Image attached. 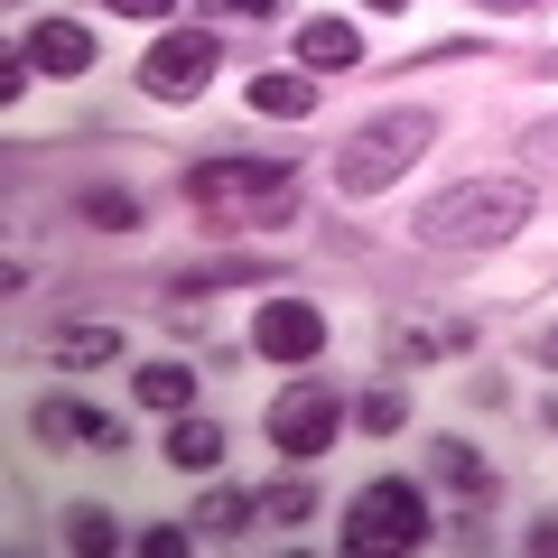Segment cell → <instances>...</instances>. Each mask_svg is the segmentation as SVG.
<instances>
[{"instance_id":"cell-1","label":"cell","mask_w":558,"mask_h":558,"mask_svg":"<svg viewBox=\"0 0 558 558\" xmlns=\"http://www.w3.org/2000/svg\"><path fill=\"white\" fill-rule=\"evenodd\" d=\"M531 205H539L531 178H465L410 215V242H428V252H494V242H512L531 223Z\"/></svg>"},{"instance_id":"cell-2","label":"cell","mask_w":558,"mask_h":558,"mask_svg":"<svg viewBox=\"0 0 558 558\" xmlns=\"http://www.w3.org/2000/svg\"><path fill=\"white\" fill-rule=\"evenodd\" d=\"M428 140H438V112H418V102L363 121V131L336 149V196H381V186H400L418 159H428Z\"/></svg>"},{"instance_id":"cell-3","label":"cell","mask_w":558,"mask_h":558,"mask_svg":"<svg viewBox=\"0 0 558 558\" xmlns=\"http://www.w3.org/2000/svg\"><path fill=\"white\" fill-rule=\"evenodd\" d=\"M428 531H438V521H428V494H418L410 475H373L354 502H344V521H336V539H344L354 558H373V549H418Z\"/></svg>"},{"instance_id":"cell-4","label":"cell","mask_w":558,"mask_h":558,"mask_svg":"<svg viewBox=\"0 0 558 558\" xmlns=\"http://www.w3.org/2000/svg\"><path fill=\"white\" fill-rule=\"evenodd\" d=\"M344 418H354V410H344V391H336V381L299 373L289 391L270 400V447L307 465V457H326V447H336V428H344Z\"/></svg>"},{"instance_id":"cell-5","label":"cell","mask_w":558,"mask_h":558,"mask_svg":"<svg viewBox=\"0 0 558 558\" xmlns=\"http://www.w3.org/2000/svg\"><path fill=\"white\" fill-rule=\"evenodd\" d=\"M289 186V149H233V159H196L186 168V205L205 215H233V205H260Z\"/></svg>"},{"instance_id":"cell-6","label":"cell","mask_w":558,"mask_h":558,"mask_svg":"<svg viewBox=\"0 0 558 558\" xmlns=\"http://www.w3.org/2000/svg\"><path fill=\"white\" fill-rule=\"evenodd\" d=\"M215 75H223L215 28H168V38L140 57V94H149V102H196Z\"/></svg>"},{"instance_id":"cell-7","label":"cell","mask_w":558,"mask_h":558,"mask_svg":"<svg viewBox=\"0 0 558 558\" xmlns=\"http://www.w3.org/2000/svg\"><path fill=\"white\" fill-rule=\"evenodd\" d=\"M252 344L270 363H317L326 354V307L317 299H260L252 307Z\"/></svg>"},{"instance_id":"cell-8","label":"cell","mask_w":558,"mask_h":558,"mask_svg":"<svg viewBox=\"0 0 558 558\" xmlns=\"http://www.w3.org/2000/svg\"><path fill=\"white\" fill-rule=\"evenodd\" d=\"M28 438L38 447H65V438H84L94 447V457H121V418H102V410H84V400H38V410H28Z\"/></svg>"},{"instance_id":"cell-9","label":"cell","mask_w":558,"mask_h":558,"mask_svg":"<svg viewBox=\"0 0 558 558\" xmlns=\"http://www.w3.org/2000/svg\"><path fill=\"white\" fill-rule=\"evenodd\" d=\"M20 57L38 65L47 84H75V75H94V28H84V20H38L20 38Z\"/></svg>"},{"instance_id":"cell-10","label":"cell","mask_w":558,"mask_h":558,"mask_svg":"<svg viewBox=\"0 0 558 558\" xmlns=\"http://www.w3.org/2000/svg\"><path fill=\"white\" fill-rule=\"evenodd\" d=\"M242 102H252L260 121H307L326 102V75H307V65H270V75L242 84Z\"/></svg>"},{"instance_id":"cell-11","label":"cell","mask_w":558,"mask_h":558,"mask_svg":"<svg viewBox=\"0 0 558 558\" xmlns=\"http://www.w3.org/2000/svg\"><path fill=\"white\" fill-rule=\"evenodd\" d=\"M168 465H178V475H215L223 465V428L205 410H178L168 418Z\"/></svg>"},{"instance_id":"cell-12","label":"cell","mask_w":558,"mask_h":558,"mask_svg":"<svg viewBox=\"0 0 558 558\" xmlns=\"http://www.w3.org/2000/svg\"><path fill=\"white\" fill-rule=\"evenodd\" d=\"M428 475H438V484H457V494L475 502V512L494 502V465H484L465 438H428Z\"/></svg>"},{"instance_id":"cell-13","label":"cell","mask_w":558,"mask_h":558,"mask_svg":"<svg viewBox=\"0 0 558 558\" xmlns=\"http://www.w3.org/2000/svg\"><path fill=\"white\" fill-rule=\"evenodd\" d=\"M299 65L307 75H344V65H363V38L344 20H307L299 28Z\"/></svg>"},{"instance_id":"cell-14","label":"cell","mask_w":558,"mask_h":558,"mask_svg":"<svg viewBox=\"0 0 558 558\" xmlns=\"http://www.w3.org/2000/svg\"><path fill=\"white\" fill-rule=\"evenodd\" d=\"M260 279H270V260L233 252V260H196V270H178V279H168V299H205V289H260Z\"/></svg>"},{"instance_id":"cell-15","label":"cell","mask_w":558,"mask_h":558,"mask_svg":"<svg viewBox=\"0 0 558 558\" xmlns=\"http://www.w3.org/2000/svg\"><path fill=\"white\" fill-rule=\"evenodd\" d=\"M131 391L149 400V410H168V418H178V410H196V373H186V363H140V373H131Z\"/></svg>"},{"instance_id":"cell-16","label":"cell","mask_w":558,"mask_h":558,"mask_svg":"<svg viewBox=\"0 0 558 558\" xmlns=\"http://www.w3.org/2000/svg\"><path fill=\"white\" fill-rule=\"evenodd\" d=\"M121 354V326H65L57 344H47V363H65V373H75V363H112Z\"/></svg>"},{"instance_id":"cell-17","label":"cell","mask_w":558,"mask_h":558,"mask_svg":"<svg viewBox=\"0 0 558 558\" xmlns=\"http://www.w3.org/2000/svg\"><path fill=\"white\" fill-rule=\"evenodd\" d=\"M205 539H242V531H252V521H260V502L252 494H233V484H223V494H205Z\"/></svg>"},{"instance_id":"cell-18","label":"cell","mask_w":558,"mask_h":558,"mask_svg":"<svg viewBox=\"0 0 558 558\" xmlns=\"http://www.w3.org/2000/svg\"><path fill=\"white\" fill-rule=\"evenodd\" d=\"M65 549H121V521L102 502H65Z\"/></svg>"},{"instance_id":"cell-19","label":"cell","mask_w":558,"mask_h":558,"mask_svg":"<svg viewBox=\"0 0 558 558\" xmlns=\"http://www.w3.org/2000/svg\"><path fill=\"white\" fill-rule=\"evenodd\" d=\"M84 223H94V233H140V196L131 186H94V196H84Z\"/></svg>"},{"instance_id":"cell-20","label":"cell","mask_w":558,"mask_h":558,"mask_svg":"<svg viewBox=\"0 0 558 558\" xmlns=\"http://www.w3.org/2000/svg\"><path fill=\"white\" fill-rule=\"evenodd\" d=\"M354 428H363V438H400V428H410V400H400V391H363L354 400Z\"/></svg>"},{"instance_id":"cell-21","label":"cell","mask_w":558,"mask_h":558,"mask_svg":"<svg viewBox=\"0 0 558 558\" xmlns=\"http://www.w3.org/2000/svg\"><path fill=\"white\" fill-rule=\"evenodd\" d=\"M252 502H260V521H279V531H289V521H307V512H317V494H307L299 475H289V484H270V494H252Z\"/></svg>"},{"instance_id":"cell-22","label":"cell","mask_w":558,"mask_h":558,"mask_svg":"<svg viewBox=\"0 0 558 558\" xmlns=\"http://www.w3.org/2000/svg\"><path fill=\"white\" fill-rule=\"evenodd\" d=\"M381 354H391V363H428V354H438V336H418V326H391V344H381Z\"/></svg>"},{"instance_id":"cell-23","label":"cell","mask_w":558,"mask_h":558,"mask_svg":"<svg viewBox=\"0 0 558 558\" xmlns=\"http://www.w3.org/2000/svg\"><path fill=\"white\" fill-rule=\"evenodd\" d=\"M102 10H112V20H168L178 0H102Z\"/></svg>"},{"instance_id":"cell-24","label":"cell","mask_w":558,"mask_h":558,"mask_svg":"<svg viewBox=\"0 0 558 558\" xmlns=\"http://www.w3.org/2000/svg\"><path fill=\"white\" fill-rule=\"evenodd\" d=\"M140 558H186V531H140Z\"/></svg>"},{"instance_id":"cell-25","label":"cell","mask_w":558,"mask_h":558,"mask_svg":"<svg viewBox=\"0 0 558 558\" xmlns=\"http://www.w3.org/2000/svg\"><path fill=\"white\" fill-rule=\"evenodd\" d=\"M223 20H279V0H215Z\"/></svg>"},{"instance_id":"cell-26","label":"cell","mask_w":558,"mask_h":558,"mask_svg":"<svg viewBox=\"0 0 558 558\" xmlns=\"http://www.w3.org/2000/svg\"><path fill=\"white\" fill-rule=\"evenodd\" d=\"M484 10H502V20H521V10H539V0H484Z\"/></svg>"},{"instance_id":"cell-27","label":"cell","mask_w":558,"mask_h":558,"mask_svg":"<svg viewBox=\"0 0 558 558\" xmlns=\"http://www.w3.org/2000/svg\"><path fill=\"white\" fill-rule=\"evenodd\" d=\"M539 363H549V373H558V326H549V336H539Z\"/></svg>"},{"instance_id":"cell-28","label":"cell","mask_w":558,"mask_h":558,"mask_svg":"<svg viewBox=\"0 0 558 558\" xmlns=\"http://www.w3.org/2000/svg\"><path fill=\"white\" fill-rule=\"evenodd\" d=\"M363 10H381V20H400V10H410V0H363Z\"/></svg>"},{"instance_id":"cell-29","label":"cell","mask_w":558,"mask_h":558,"mask_svg":"<svg viewBox=\"0 0 558 558\" xmlns=\"http://www.w3.org/2000/svg\"><path fill=\"white\" fill-rule=\"evenodd\" d=\"M531 149H539V159H558V131H539V140H531Z\"/></svg>"},{"instance_id":"cell-30","label":"cell","mask_w":558,"mask_h":558,"mask_svg":"<svg viewBox=\"0 0 558 558\" xmlns=\"http://www.w3.org/2000/svg\"><path fill=\"white\" fill-rule=\"evenodd\" d=\"M549 75H558V57H549Z\"/></svg>"}]
</instances>
